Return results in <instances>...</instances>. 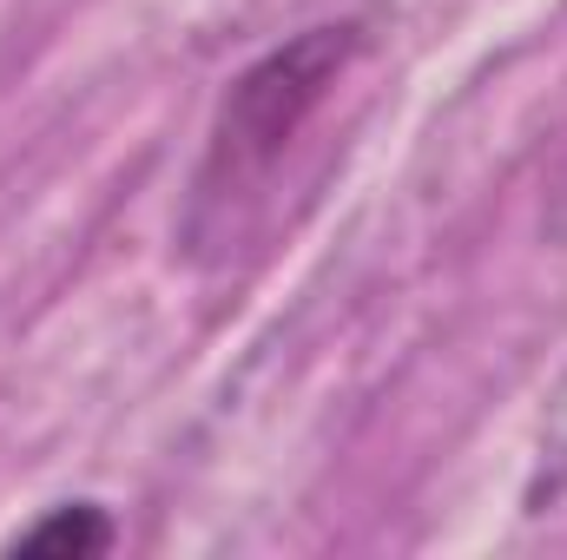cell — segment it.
Masks as SVG:
<instances>
[{"label": "cell", "mask_w": 567, "mask_h": 560, "mask_svg": "<svg viewBox=\"0 0 567 560\" xmlns=\"http://www.w3.org/2000/svg\"><path fill=\"white\" fill-rule=\"evenodd\" d=\"M363 53V27L357 20H323L303 27L297 40L271 46L258 66H245L212 120V145H205V198H245L271 165H278L290 139L310 126V113L330 100V86L350 73V60Z\"/></svg>", "instance_id": "6da1fadb"}, {"label": "cell", "mask_w": 567, "mask_h": 560, "mask_svg": "<svg viewBox=\"0 0 567 560\" xmlns=\"http://www.w3.org/2000/svg\"><path fill=\"white\" fill-rule=\"evenodd\" d=\"M106 548H113V521H106L93 501L53 508L47 521H33V528L13 541V554H53V560H86V554H106Z\"/></svg>", "instance_id": "7a4b0ae2"}]
</instances>
